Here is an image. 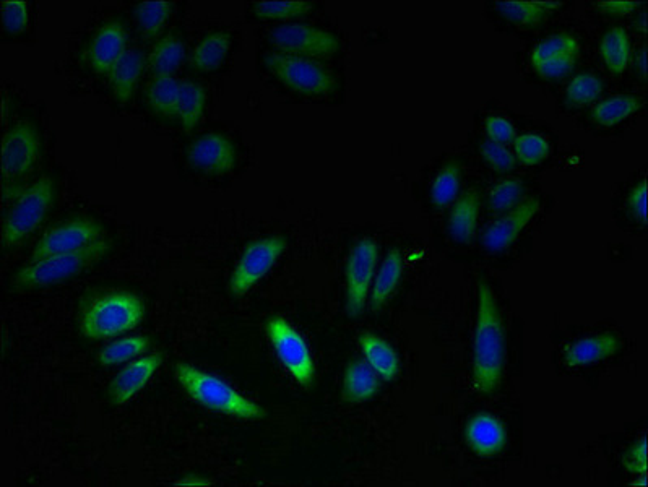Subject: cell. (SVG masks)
<instances>
[{"instance_id": "obj_1", "label": "cell", "mask_w": 648, "mask_h": 487, "mask_svg": "<svg viewBox=\"0 0 648 487\" xmlns=\"http://www.w3.org/2000/svg\"><path fill=\"white\" fill-rule=\"evenodd\" d=\"M504 359L506 345L499 307L493 289L480 283L473 337V385L478 392H496L501 385Z\"/></svg>"}, {"instance_id": "obj_2", "label": "cell", "mask_w": 648, "mask_h": 487, "mask_svg": "<svg viewBox=\"0 0 648 487\" xmlns=\"http://www.w3.org/2000/svg\"><path fill=\"white\" fill-rule=\"evenodd\" d=\"M174 375L184 392L207 410L246 421L267 416L262 406L247 400L236 388L210 372L200 371L191 364L179 363L174 367Z\"/></svg>"}, {"instance_id": "obj_3", "label": "cell", "mask_w": 648, "mask_h": 487, "mask_svg": "<svg viewBox=\"0 0 648 487\" xmlns=\"http://www.w3.org/2000/svg\"><path fill=\"white\" fill-rule=\"evenodd\" d=\"M142 299L127 291L106 293L83 311L80 330L88 340H109L134 330L145 319Z\"/></svg>"}, {"instance_id": "obj_4", "label": "cell", "mask_w": 648, "mask_h": 487, "mask_svg": "<svg viewBox=\"0 0 648 487\" xmlns=\"http://www.w3.org/2000/svg\"><path fill=\"white\" fill-rule=\"evenodd\" d=\"M109 242L106 239L91 244L85 249L75 250L69 254L51 255L44 259L31 260L28 265L20 268L13 276V288L22 291L48 288L61 281L70 280L72 276L80 275L108 254Z\"/></svg>"}, {"instance_id": "obj_5", "label": "cell", "mask_w": 648, "mask_h": 487, "mask_svg": "<svg viewBox=\"0 0 648 487\" xmlns=\"http://www.w3.org/2000/svg\"><path fill=\"white\" fill-rule=\"evenodd\" d=\"M56 195V184L51 176L39 177L38 181L18 194L5 216L2 226V242L5 249L15 247L35 233L51 210Z\"/></svg>"}, {"instance_id": "obj_6", "label": "cell", "mask_w": 648, "mask_h": 487, "mask_svg": "<svg viewBox=\"0 0 648 487\" xmlns=\"http://www.w3.org/2000/svg\"><path fill=\"white\" fill-rule=\"evenodd\" d=\"M265 67L290 90L307 96H327L337 91L335 75L325 65L309 57L270 52L264 57Z\"/></svg>"}, {"instance_id": "obj_7", "label": "cell", "mask_w": 648, "mask_h": 487, "mask_svg": "<svg viewBox=\"0 0 648 487\" xmlns=\"http://www.w3.org/2000/svg\"><path fill=\"white\" fill-rule=\"evenodd\" d=\"M43 150L38 129L31 122H18L2 142V177L5 199L20 189L23 179L33 171Z\"/></svg>"}, {"instance_id": "obj_8", "label": "cell", "mask_w": 648, "mask_h": 487, "mask_svg": "<svg viewBox=\"0 0 648 487\" xmlns=\"http://www.w3.org/2000/svg\"><path fill=\"white\" fill-rule=\"evenodd\" d=\"M265 333L291 377L303 387H311L316 377V364L303 335L283 317L268 319Z\"/></svg>"}, {"instance_id": "obj_9", "label": "cell", "mask_w": 648, "mask_h": 487, "mask_svg": "<svg viewBox=\"0 0 648 487\" xmlns=\"http://www.w3.org/2000/svg\"><path fill=\"white\" fill-rule=\"evenodd\" d=\"M285 238L268 236L251 242L242 252L238 265L229 276V294L241 298L259 283L286 250Z\"/></svg>"}, {"instance_id": "obj_10", "label": "cell", "mask_w": 648, "mask_h": 487, "mask_svg": "<svg viewBox=\"0 0 648 487\" xmlns=\"http://www.w3.org/2000/svg\"><path fill=\"white\" fill-rule=\"evenodd\" d=\"M273 48L290 56L330 57L340 51V39L330 31L306 23L280 25L268 36Z\"/></svg>"}, {"instance_id": "obj_11", "label": "cell", "mask_w": 648, "mask_h": 487, "mask_svg": "<svg viewBox=\"0 0 648 487\" xmlns=\"http://www.w3.org/2000/svg\"><path fill=\"white\" fill-rule=\"evenodd\" d=\"M379 247L374 239H361L351 249L346 262V314L356 319L363 314L374 276H376Z\"/></svg>"}, {"instance_id": "obj_12", "label": "cell", "mask_w": 648, "mask_h": 487, "mask_svg": "<svg viewBox=\"0 0 648 487\" xmlns=\"http://www.w3.org/2000/svg\"><path fill=\"white\" fill-rule=\"evenodd\" d=\"M103 239V226L90 218H77L65 221L61 225L52 226L43 238L36 242L31 252V260L44 259L51 255L69 254L75 250L95 244Z\"/></svg>"}, {"instance_id": "obj_13", "label": "cell", "mask_w": 648, "mask_h": 487, "mask_svg": "<svg viewBox=\"0 0 648 487\" xmlns=\"http://www.w3.org/2000/svg\"><path fill=\"white\" fill-rule=\"evenodd\" d=\"M187 164L207 176H225L236 168L238 150L231 138L223 134H207L187 148Z\"/></svg>"}, {"instance_id": "obj_14", "label": "cell", "mask_w": 648, "mask_h": 487, "mask_svg": "<svg viewBox=\"0 0 648 487\" xmlns=\"http://www.w3.org/2000/svg\"><path fill=\"white\" fill-rule=\"evenodd\" d=\"M165 363L163 353L147 354L142 358L130 361L119 374L111 380L108 387V398L113 405L121 406L129 403L137 393L147 387L153 375Z\"/></svg>"}, {"instance_id": "obj_15", "label": "cell", "mask_w": 648, "mask_h": 487, "mask_svg": "<svg viewBox=\"0 0 648 487\" xmlns=\"http://www.w3.org/2000/svg\"><path fill=\"white\" fill-rule=\"evenodd\" d=\"M538 210H540V200L530 199L512 208L499 220L493 221L488 228L484 229V249H488L489 252H502L509 249L517 241L525 226L535 218Z\"/></svg>"}, {"instance_id": "obj_16", "label": "cell", "mask_w": 648, "mask_h": 487, "mask_svg": "<svg viewBox=\"0 0 648 487\" xmlns=\"http://www.w3.org/2000/svg\"><path fill=\"white\" fill-rule=\"evenodd\" d=\"M127 33L119 22L101 26L87 49V62L98 75H109L127 51Z\"/></svg>"}, {"instance_id": "obj_17", "label": "cell", "mask_w": 648, "mask_h": 487, "mask_svg": "<svg viewBox=\"0 0 648 487\" xmlns=\"http://www.w3.org/2000/svg\"><path fill=\"white\" fill-rule=\"evenodd\" d=\"M465 442L476 457H497L506 449V429L493 414H475L465 427Z\"/></svg>"}, {"instance_id": "obj_18", "label": "cell", "mask_w": 648, "mask_h": 487, "mask_svg": "<svg viewBox=\"0 0 648 487\" xmlns=\"http://www.w3.org/2000/svg\"><path fill=\"white\" fill-rule=\"evenodd\" d=\"M621 348V341L613 333H598L580 338L564 350V363L569 367L592 366L613 358Z\"/></svg>"}, {"instance_id": "obj_19", "label": "cell", "mask_w": 648, "mask_h": 487, "mask_svg": "<svg viewBox=\"0 0 648 487\" xmlns=\"http://www.w3.org/2000/svg\"><path fill=\"white\" fill-rule=\"evenodd\" d=\"M145 64H147V57L140 48H129L109 72V85L113 88L114 96L121 103H129L132 100Z\"/></svg>"}, {"instance_id": "obj_20", "label": "cell", "mask_w": 648, "mask_h": 487, "mask_svg": "<svg viewBox=\"0 0 648 487\" xmlns=\"http://www.w3.org/2000/svg\"><path fill=\"white\" fill-rule=\"evenodd\" d=\"M381 377L363 359L348 364L343 375L342 398L346 403H364L376 397Z\"/></svg>"}, {"instance_id": "obj_21", "label": "cell", "mask_w": 648, "mask_h": 487, "mask_svg": "<svg viewBox=\"0 0 648 487\" xmlns=\"http://www.w3.org/2000/svg\"><path fill=\"white\" fill-rule=\"evenodd\" d=\"M478 216H480V195L475 189H468L458 197L450 212L449 225H447L450 238L460 244L471 242V239L475 238Z\"/></svg>"}, {"instance_id": "obj_22", "label": "cell", "mask_w": 648, "mask_h": 487, "mask_svg": "<svg viewBox=\"0 0 648 487\" xmlns=\"http://www.w3.org/2000/svg\"><path fill=\"white\" fill-rule=\"evenodd\" d=\"M359 348L363 351L366 363L374 369L385 382L397 379L400 372V359L394 348L374 333L364 332L359 335Z\"/></svg>"}, {"instance_id": "obj_23", "label": "cell", "mask_w": 648, "mask_h": 487, "mask_svg": "<svg viewBox=\"0 0 648 487\" xmlns=\"http://www.w3.org/2000/svg\"><path fill=\"white\" fill-rule=\"evenodd\" d=\"M233 46V35L229 31H215L205 36L189 54L192 69L213 72L225 64Z\"/></svg>"}, {"instance_id": "obj_24", "label": "cell", "mask_w": 648, "mask_h": 487, "mask_svg": "<svg viewBox=\"0 0 648 487\" xmlns=\"http://www.w3.org/2000/svg\"><path fill=\"white\" fill-rule=\"evenodd\" d=\"M402 276V252L398 249H392L389 254L385 255L379 272L374 276V283H372L371 293H369L372 311H379L385 302L392 298V294L397 289Z\"/></svg>"}, {"instance_id": "obj_25", "label": "cell", "mask_w": 648, "mask_h": 487, "mask_svg": "<svg viewBox=\"0 0 648 487\" xmlns=\"http://www.w3.org/2000/svg\"><path fill=\"white\" fill-rule=\"evenodd\" d=\"M564 2H527V0H506L496 2L497 10L502 17L514 23V25L535 28L545 22L549 12L564 7Z\"/></svg>"}, {"instance_id": "obj_26", "label": "cell", "mask_w": 648, "mask_h": 487, "mask_svg": "<svg viewBox=\"0 0 648 487\" xmlns=\"http://www.w3.org/2000/svg\"><path fill=\"white\" fill-rule=\"evenodd\" d=\"M186 57V44L178 36L161 38L148 54L147 64L155 77H173Z\"/></svg>"}, {"instance_id": "obj_27", "label": "cell", "mask_w": 648, "mask_h": 487, "mask_svg": "<svg viewBox=\"0 0 648 487\" xmlns=\"http://www.w3.org/2000/svg\"><path fill=\"white\" fill-rule=\"evenodd\" d=\"M631 52V39L621 26H614L610 31H606L605 36L601 38V59L614 75L626 72L627 65L631 62Z\"/></svg>"}, {"instance_id": "obj_28", "label": "cell", "mask_w": 648, "mask_h": 487, "mask_svg": "<svg viewBox=\"0 0 648 487\" xmlns=\"http://www.w3.org/2000/svg\"><path fill=\"white\" fill-rule=\"evenodd\" d=\"M205 104H207V91L200 83L191 80L181 82L176 119H179L187 132H192L202 121Z\"/></svg>"}, {"instance_id": "obj_29", "label": "cell", "mask_w": 648, "mask_h": 487, "mask_svg": "<svg viewBox=\"0 0 648 487\" xmlns=\"http://www.w3.org/2000/svg\"><path fill=\"white\" fill-rule=\"evenodd\" d=\"M640 108H642V101L637 96L614 95L611 98L600 101L593 108L592 117L593 121L597 122L598 125L605 127V129H610L614 125L627 121Z\"/></svg>"}, {"instance_id": "obj_30", "label": "cell", "mask_w": 648, "mask_h": 487, "mask_svg": "<svg viewBox=\"0 0 648 487\" xmlns=\"http://www.w3.org/2000/svg\"><path fill=\"white\" fill-rule=\"evenodd\" d=\"M150 346H152V341L148 337H143V335L121 338V340L113 341L108 346H104L103 350L96 356V361L100 366L104 367L129 363V361H134V359L140 358V356L147 353Z\"/></svg>"}, {"instance_id": "obj_31", "label": "cell", "mask_w": 648, "mask_h": 487, "mask_svg": "<svg viewBox=\"0 0 648 487\" xmlns=\"http://www.w3.org/2000/svg\"><path fill=\"white\" fill-rule=\"evenodd\" d=\"M181 82L174 77H155L147 88V100L150 108L158 116L166 119L176 117Z\"/></svg>"}, {"instance_id": "obj_32", "label": "cell", "mask_w": 648, "mask_h": 487, "mask_svg": "<svg viewBox=\"0 0 648 487\" xmlns=\"http://www.w3.org/2000/svg\"><path fill=\"white\" fill-rule=\"evenodd\" d=\"M173 13V4L169 2H140L135 7V20L140 33L145 39H155L165 28L168 18Z\"/></svg>"}, {"instance_id": "obj_33", "label": "cell", "mask_w": 648, "mask_h": 487, "mask_svg": "<svg viewBox=\"0 0 648 487\" xmlns=\"http://www.w3.org/2000/svg\"><path fill=\"white\" fill-rule=\"evenodd\" d=\"M460 179H462V171L458 163L445 164L444 168L437 173L431 186V200L437 208L449 207L458 199Z\"/></svg>"}, {"instance_id": "obj_34", "label": "cell", "mask_w": 648, "mask_h": 487, "mask_svg": "<svg viewBox=\"0 0 648 487\" xmlns=\"http://www.w3.org/2000/svg\"><path fill=\"white\" fill-rule=\"evenodd\" d=\"M567 54L579 56V39L575 38L571 33H558V35L549 36L548 39H543L540 44H536L535 49L530 54V64L535 67V65L543 64L549 59L567 56Z\"/></svg>"}, {"instance_id": "obj_35", "label": "cell", "mask_w": 648, "mask_h": 487, "mask_svg": "<svg viewBox=\"0 0 648 487\" xmlns=\"http://www.w3.org/2000/svg\"><path fill=\"white\" fill-rule=\"evenodd\" d=\"M603 93V83L592 72L575 75L569 87L566 88V101L574 108H585L600 98Z\"/></svg>"}, {"instance_id": "obj_36", "label": "cell", "mask_w": 648, "mask_h": 487, "mask_svg": "<svg viewBox=\"0 0 648 487\" xmlns=\"http://www.w3.org/2000/svg\"><path fill=\"white\" fill-rule=\"evenodd\" d=\"M314 5L306 0H275V2H255L254 13L265 20H290L303 17L311 12Z\"/></svg>"}, {"instance_id": "obj_37", "label": "cell", "mask_w": 648, "mask_h": 487, "mask_svg": "<svg viewBox=\"0 0 648 487\" xmlns=\"http://www.w3.org/2000/svg\"><path fill=\"white\" fill-rule=\"evenodd\" d=\"M515 158L525 166L543 163L551 153L549 142L543 135L523 134L514 140Z\"/></svg>"}, {"instance_id": "obj_38", "label": "cell", "mask_w": 648, "mask_h": 487, "mask_svg": "<svg viewBox=\"0 0 648 487\" xmlns=\"http://www.w3.org/2000/svg\"><path fill=\"white\" fill-rule=\"evenodd\" d=\"M523 195V184L519 179H506V181L497 182L496 186L491 187L488 195V205L493 212L507 213L512 208L519 205Z\"/></svg>"}, {"instance_id": "obj_39", "label": "cell", "mask_w": 648, "mask_h": 487, "mask_svg": "<svg viewBox=\"0 0 648 487\" xmlns=\"http://www.w3.org/2000/svg\"><path fill=\"white\" fill-rule=\"evenodd\" d=\"M30 25V5L23 0L2 2V26L10 35H18Z\"/></svg>"}, {"instance_id": "obj_40", "label": "cell", "mask_w": 648, "mask_h": 487, "mask_svg": "<svg viewBox=\"0 0 648 487\" xmlns=\"http://www.w3.org/2000/svg\"><path fill=\"white\" fill-rule=\"evenodd\" d=\"M480 151L484 161L491 168L496 169L497 173H510V171H514L517 168V158H515L514 153L506 145L486 140L481 145Z\"/></svg>"}, {"instance_id": "obj_41", "label": "cell", "mask_w": 648, "mask_h": 487, "mask_svg": "<svg viewBox=\"0 0 648 487\" xmlns=\"http://www.w3.org/2000/svg\"><path fill=\"white\" fill-rule=\"evenodd\" d=\"M577 57L574 54H567V56L554 57V59H549V61L543 62V64L535 65L536 74L540 75L541 78H546V80H559V78L567 77L574 70L575 64H577Z\"/></svg>"}, {"instance_id": "obj_42", "label": "cell", "mask_w": 648, "mask_h": 487, "mask_svg": "<svg viewBox=\"0 0 648 487\" xmlns=\"http://www.w3.org/2000/svg\"><path fill=\"white\" fill-rule=\"evenodd\" d=\"M486 134L491 142L501 143L506 147L517 138L514 124L501 116H491L486 119Z\"/></svg>"}, {"instance_id": "obj_43", "label": "cell", "mask_w": 648, "mask_h": 487, "mask_svg": "<svg viewBox=\"0 0 648 487\" xmlns=\"http://www.w3.org/2000/svg\"><path fill=\"white\" fill-rule=\"evenodd\" d=\"M624 466L627 471H631L634 475L639 473H647V440L642 439L627 452L624 457Z\"/></svg>"}, {"instance_id": "obj_44", "label": "cell", "mask_w": 648, "mask_h": 487, "mask_svg": "<svg viewBox=\"0 0 648 487\" xmlns=\"http://www.w3.org/2000/svg\"><path fill=\"white\" fill-rule=\"evenodd\" d=\"M627 203H629L632 215L645 225L647 223V182L640 181L631 190V194L627 197Z\"/></svg>"}, {"instance_id": "obj_45", "label": "cell", "mask_w": 648, "mask_h": 487, "mask_svg": "<svg viewBox=\"0 0 648 487\" xmlns=\"http://www.w3.org/2000/svg\"><path fill=\"white\" fill-rule=\"evenodd\" d=\"M595 7L600 12L608 13V15L623 17V15H629V13L639 9L640 4L639 2H634V0H606V2H597Z\"/></svg>"}, {"instance_id": "obj_46", "label": "cell", "mask_w": 648, "mask_h": 487, "mask_svg": "<svg viewBox=\"0 0 648 487\" xmlns=\"http://www.w3.org/2000/svg\"><path fill=\"white\" fill-rule=\"evenodd\" d=\"M210 481L205 478H199V476H187V478L181 479L179 483H176V486H186V487H207L210 486Z\"/></svg>"}, {"instance_id": "obj_47", "label": "cell", "mask_w": 648, "mask_h": 487, "mask_svg": "<svg viewBox=\"0 0 648 487\" xmlns=\"http://www.w3.org/2000/svg\"><path fill=\"white\" fill-rule=\"evenodd\" d=\"M640 67H642V77L645 78V75H647V51L645 49H642V52H640Z\"/></svg>"}]
</instances>
